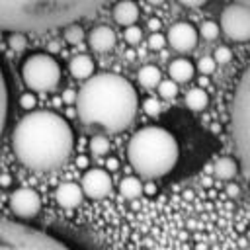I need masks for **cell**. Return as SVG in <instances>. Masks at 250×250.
<instances>
[{
    "instance_id": "6da1fadb",
    "label": "cell",
    "mask_w": 250,
    "mask_h": 250,
    "mask_svg": "<svg viewBox=\"0 0 250 250\" xmlns=\"http://www.w3.org/2000/svg\"><path fill=\"white\" fill-rule=\"evenodd\" d=\"M12 148L25 168L51 172L70 158L74 133L62 115L49 109H37L23 115L14 127Z\"/></svg>"
},
{
    "instance_id": "7a4b0ae2",
    "label": "cell",
    "mask_w": 250,
    "mask_h": 250,
    "mask_svg": "<svg viewBox=\"0 0 250 250\" xmlns=\"http://www.w3.org/2000/svg\"><path fill=\"white\" fill-rule=\"evenodd\" d=\"M76 115L84 125L107 133L125 131L137 117L139 96L135 86L113 72L88 78L76 92Z\"/></svg>"
},
{
    "instance_id": "3957f363",
    "label": "cell",
    "mask_w": 250,
    "mask_h": 250,
    "mask_svg": "<svg viewBox=\"0 0 250 250\" xmlns=\"http://www.w3.org/2000/svg\"><path fill=\"white\" fill-rule=\"evenodd\" d=\"M107 0H0V31H49L78 23Z\"/></svg>"
},
{
    "instance_id": "277c9868",
    "label": "cell",
    "mask_w": 250,
    "mask_h": 250,
    "mask_svg": "<svg viewBox=\"0 0 250 250\" xmlns=\"http://www.w3.org/2000/svg\"><path fill=\"white\" fill-rule=\"evenodd\" d=\"M180 158L176 137L164 127H143L127 145V160L131 168L145 180H156L170 174Z\"/></svg>"
},
{
    "instance_id": "5b68a950",
    "label": "cell",
    "mask_w": 250,
    "mask_h": 250,
    "mask_svg": "<svg viewBox=\"0 0 250 250\" xmlns=\"http://www.w3.org/2000/svg\"><path fill=\"white\" fill-rule=\"evenodd\" d=\"M230 137L240 164L250 174V64L242 72L230 100Z\"/></svg>"
},
{
    "instance_id": "8992f818",
    "label": "cell",
    "mask_w": 250,
    "mask_h": 250,
    "mask_svg": "<svg viewBox=\"0 0 250 250\" xmlns=\"http://www.w3.org/2000/svg\"><path fill=\"white\" fill-rule=\"evenodd\" d=\"M0 250H72L59 238L18 221L0 219Z\"/></svg>"
},
{
    "instance_id": "52a82bcc",
    "label": "cell",
    "mask_w": 250,
    "mask_h": 250,
    "mask_svg": "<svg viewBox=\"0 0 250 250\" xmlns=\"http://www.w3.org/2000/svg\"><path fill=\"white\" fill-rule=\"evenodd\" d=\"M61 64L47 53H33L21 64V80L31 92H53L61 82Z\"/></svg>"
},
{
    "instance_id": "ba28073f",
    "label": "cell",
    "mask_w": 250,
    "mask_h": 250,
    "mask_svg": "<svg viewBox=\"0 0 250 250\" xmlns=\"http://www.w3.org/2000/svg\"><path fill=\"white\" fill-rule=\"evenodd\" d=\"M221 31L236 43L250 41V6L232 2L221 12Z\"/></svg>"
},
{
    "instance_id": "9c48e42d",
    "label": "cell",
    "mask_w": 250,
    "mask_h": 250,
    "mask_svg": "<svg viewBox=\"0 0 250 250\" xmlns=\"http://www.w3.org/2000/svg\"><path fill=\"white\" fill-rule=\"evenodd\" d=\"M8 205H10V211L18 219L29 221V219H35L39 215V211H41V197L31 188H18V189H14L10 193Z\"/></svg>"
},
{
    "instance_id": "30bf717a",
    "label": "cell",
    "mask_w": 250,
    "mask_h": 250,
    "mask_svg": "<svg viewBox=\"0 0 250 250\" xmlns=\"http://www.w3.org/2000/svg\"><path fill=\"white\" fill-rule=\"evenodd\" d=\"M80 188L84 191V197H90V199H104L111 193V176L107 170L104 168H90L84 172L82 176V182H80Z\"/></svg>"
},
{
    "instance_id": "8fae6325",
    "label": "cell",
    "mask_w": 250,
    "mask_h": 250,
    "mask_svg": "<svg viewBox=\"0 0 250 250\" xmlns=\"http://www.w3.org/2000/svg\"><path fill=\"white\" fill-rule=\"evenodd\" d=\"M197 37H199V31L191 23L178 21V23H174L168 29L166 41L170 43V47L174 51H178V53H189L197 45Z\"/></svg>"
},
{
    "instance_id": "7c38bea8",
    "label": "cell",
    "mask_w": 250,
    "mask_h": 250,
    "mask_svg": "<svg viewBox=\"0 0 250 250\" xmlns=\"http://www.w3.org/2000/svg\"><path fill=\"white\" fill-rule=\"evenodd\" d=\"M115 43H117V37L109 25H96L88 33V45L96 53H107L115 47Z\"/></svg>"
},
{
    "instance_id": "4fadbf2b",
    "label": "cell",
    "mask_w": 250,
    "mask_h": 250,
    "mask_svg": "<svg viewBox=\"0 0 250 250\" xmlns=\"http://www.w3.org/2000/svg\"><path fill=\"white\" fill-rule=\"evenodd\" d=\"M55 199L62 209H76L84 199V191L74 182H62L55 189Z\"/></svg>"
},
{
    "instance_id": "5bb4252c",
    "label": "cell",
    "mask_w": 250,
    "mask_h": 250,
    "mask_svg": "<svg viewBox=\"0 0 250 250\" xmlns=\"http://www.w3.org/2000/svg\"><path fill=\"white\" fill-rule=\"evenodd\" d=\"M139 6L135 0H119L115 6H113V20L123 25V27H131L137 23L139 20Z\"/></svg>"
},
{
    "instance_id": "9a60e30c",
    "label": "cell",
    "mask_w": 250,
    "mask_h": 250,
    "mask_svg": "<svg viewBox=\"0 0 250 250\" xmlns=\"http://www.w3.org/2000/svg\"><path fill=\"white\" fill-rule=\"evenodd\" d=\"M168 74H170V80H174L176 84H182V82H188L193 78L195 74V64L189 61V59H174L170 64H168Z\"/></svg>"
},
{
    "instance_id": "2e32d148",
    "label": "cell",
    "mask_w": 250,
    "mask_h": 250,
    "mask_svg": "<svg viewBox=\"0 0 250 250\" xmlns=\"http://www.w3.org/2000/svg\"><path fill=\"white\" fill-rule=\"evenodd\" d=\"M68 70L74 78H80V80H88L94 76V61L92 57L88 55H76L70 59L68 62Z\"/></svg>"
},
{
    "instance_id": "e0dca14e",
    "label": "cell",
    "mask_w": 250,
    "mask_h": 250,
    "mask_svg": "<svg viewBox=\"0 0 250 250\" xmlns=\"http://www.w3.org/2000/svg\"><path fill=\"white\" fill-rule=\"evenodd\" d=\"M137 80L143 88H158V84L162 82V72L154 64H145V66L139 68Z\"/></svg>"
},
{
    "instance_id": "ac0fdd59",
    "label": "cell",
    "mask_w": 250,
    "mask_h": 250,
    "mask_svg": "<svg viewBox=\"0 0 250 250\" xmlns=\"http://www.w3.org/2000/svg\"><path fill=\"white\" fill-rule=\"evenodd\" d=\"M213 172H215V176H217L219 180L230 182V180L236 176V172H238V162H236L234 158H230V156H221V158L215 162Z\"/></svg>"
},
{
    "instance_id": "d6986e66",
    "label": "cell",
    "mask_w": 250,
    "mask_h": 250,
    "mask_svg": "<svg viewBox=\"0 0 250 250\" xmlns=\"http://www.w3.org/2000/svg\"><path fill=\"white\" fill-rule=\"evenodd\" d=\"M8 107H10V92H8V80H6V72L0 64V137L4 133L6 127V119H8Z\"/></svg>"
},
{
    "instance_id": "ffe728a7",
    "label": "cell",
    "mask_w": 250,
    "mask_h": 250,
    "mask_svg": "<svg viewBox=\"0 0 250 250\" xmlns=\"http://www.w3.org/2000/svg\"><path fill=\"white\" fill-rule=\"evenodd\" d=\"M119 193L125 199H137L145 193V184L135 176H127L119 182Z\"/></svg>"
},
{
    "instance_id": "44dd1931",
    "label": "cell",
    "mask_w": 250,
    "mask_h": 250,
    "mask_svg": "<svg viewBox=\"0 0 250 250\" xmlns=\"http://www.w3.org/2000/svg\"><path fill=\"white\" fill-rule=\"evenodd\" d=\"M186 105L191 109V111H203L207 105H209V94L203 90V88H191L188 90L186 94Z\"/></svg>"
},
{
    "instance_id": "7402d4cb",
    "label": "cell",
    "mask_w": 250,
    "mask_h": 250,
    "mask_svg": "<svg viewBox=\"0 0 250 250\" xmlns=\"http://www.w3.org/2000/svg\"><path fill=\"white\" fill-rule=\"evenodd\" d=\"M90 150L94 156H105L109 152V141L104 135H96L90 139Z\"/></svg>"
},
{
    "instance_id": "603a6c76",
    "label": "cell",
    "mask_w": 250,
    "mask_h": 250,
    "mask_svg": "<svg viewBox=\"0 0 250 250\" xmlns=\"http://www.w3.org/2000/svg\"><path fill=\"white\" fill-rule=\"evenodd\" d=\"M62 35H64V41H66V43H70V45H78V43L84 39V29H82L78 23H70V25L64 27Z\"/></svg>"
},
{
    "instance_id": "cb8c5ba5",
    "label": "cell",
    "mask_w": 250,
    "mask_h": 250,
    "mask_svg": "<svg viewBox=\"0 0 250 250\" xmlns=\"http://www.w3.org/2000/svg\"><path fill=\"white\" fill-rule=\"evenodd\" d=\"M156 90H158V96H160L162 100H172V98H176V94H178V84L168 78V80H162Z\"/></svg>"
},
{
    "instance_id": "d4e9b609",
    "label": "cell",
    "mask_w": 250,
    "mask_h": 250,
    "mask_svg": "<svg viewBox=\"0 0 250 250\" xmlns=\"http://www.w3.org/2000/svg\"><path fill=\"white\" fill-rule=\"evenodd\" d=\"M219 25L215 21H203L201 27H199V35L205 39V41H215L219 37Z\"/></svg>"
},
{
    "instance_id": "484cf974",
    "label": "cell",
    "mask_w": 250,
    "mask_h": 250,
    "mask_svg": "<svg viewBox=\"0 0 250 250\" xmlns=\"http://www.w3.org/2000/svg\"><path fill=\"white\" fill-rule=\"evenodd\" d=\"M215 68H217V62H215V59H213V57H201V59L197 61V64H195V70H197V72H201L203 76L213 74V72H215Z\"/></svg>"
},
{
    "instance_id": "4316f807",
    "label": "cell",
    "mask_w": 250,
    "mask_h": 250,
    "mask_svg": "<svg viewBox=\"0 0 250 250\" xmlns=\"http://www.w3.org/2000/svg\"><path fill=\"white\" fill-rule=\"evenodd\" d=\"M8 45L12 51H23L27 47V37L25 33H10L8 35Z\"/></svg>"
},
{
    "instance_id": "83f0119b",
    "label": "cell",
    "mask_w": 250,
    "mask_h": 250,
    "mask_svg": "<svg viewBox=\"0 0 250 250\" xmlns=\"http://www.w3.org/2000/svg\"><path fill=\"white\" fill-rule=\"evenodd\" d=\"M123 39H125V43H129V45H137V43H141V39H143V31H141V27H137V25L125 27V31H123Z\"/></svg>"
},
{
    "instance_id": "f1b7e54d",
    "label": "cell",
    "mask_w": 250,
    "mask_h": 250,
    "mask_svg": "<svg viewBox=\"0 0 250 250\" xmlns=\"http://www.w3.org/2000/svg\"><path fill=\"white\" fill-rule=\"evenodd\" d=\"M213 59H215V62H217V64H227V62H230V59H232V51H230L229 47L221 45V47H217V49H215Z\"/></svg>"
},
{
    "instance_id": "f546056e",
    "label": "cell",
    "mask_w": 250,
    "mask_h": 250,
    "mask_svg": "<svg viewBox=\"0 0 250 250\" xmlns=\"http://www.w3.org/2000/svg\"><path fill=\"white\" fill-rule=\"evenodd\" d=\"M143 111L148 115V117H156L160 113V102L156 98H146L143 102Z\"/></svg>"
},
{
    "instance_id": "4dcf8cb0",
    "label": "cell",
    "mask_w": 250,
    "mask_h": 250,
    "mask_svg": "<svg viewBox=\"0 0 250 250\" xmlns=\"http://www.w3.org/2000/svg\"><path fill=\"white\" fill-rule=\"evenodd\" d=\"M164 45H166V37H164L160 31L148 35V49H150V51H160Z\"/></svg>"
},
{
    "instance_id": "1f68e13d",
    "label": "cell",
    "mask_w": 250,
    "mask_h": 250,
    "mask_svg": "<svg viewBox=\"0 0 250 250\" xmlns=\"http://www.w3.org/2000/svg\"><path fill=\"white\" fill-rule=\"evenodd\" d=\"M20 105H21L23 109H33V107H35V96H33V94H23V96L20 98Z\"/></svg>"
},
{
    "instance_id": "d6a6232c",
    "label": "cell",
    "mask_w": 250,
    "mask_h": 250,
    "mask_svg": "<svg viewBox=\"0 0 250 250\" xmlns=\"http://www.w3.org/2000/svg\"><path fill=\"white\" fill-rule=\"evenodd\" d=\"M182 6H188V8H199V6H203L207 0H178Z\"/></svg>"
},
{
    "instance_id": "836d02e7",
    "label": "cell",
    "mask_w": 250,
    "mask_h": 250,
    "mask_svg": "<svg viewBox=\"0 0 250 250\" xmlns=\"http://www.w3.org/2000/svg\"><path fill=\"white\" fill-rule=\"evenodd\" d=\"M240 193V188L236 184H227V195L229 197H236Z\"/></svg>"
},
{
    "instance_id": "e575fe53",
    "label": "cell",
    "mask_w": 250,
    "mask_h": 250,
    "mask_svg": "<svg viewBox=\"0 0 250 250\" xmlns=\"http://www.w3.org/2000/svg\"><path fill=\"white\" fill-rule=\"evenodd\" d=\"M105 164H107V172H113V170L119 168V162H117V158H113V156H109V158L105 160Z\"/></svg>"
},
{
    "instance_id": "d590c367",
    "label": "cell",
    "mask_w": 250,
    "mask_h": 250,
    "mask_svg": "<svg viewBox=\"0 0 250 250\" xmlns=\"http://www.w3.org/2000/svg\"><path fill=\"white\" fill-rule=\"evenodd\" d=\"M148 29H150L152 33H156V31L160 29V20H156V18H152V20L148 21Z\"/></svg>"
},
{
    "instance_id": "8d00e7d4",
    "label": "cell",
    "mask_w": 250,
    "mask_h": 250,
    "mask_svg": "<svg viewBox=\"0 0 250 250\" xmlns=\"http://www.w3.org/2000/svg\"><path fill=\"white\" fill-rule=\"evenodd\" d=\"M62 100L68 104V102H76V92H72V90H66L64 94H62Z\"/></svg>"
},
{
    "instance_id": "74e56055",
    "label": "cell",
    "mask_w": 250,
    "mask_h": 250,
    "mask_svg": "<svg viewBox=\"0 0 250 250\" xmlns=\"http://www.w3.org/2000/svg\"><path fill=\"white\" fill-rule=\"evenodd\" d=\"M10 184H12V176H10V174H2V176H0V186H2V188H8Z\"/></svg>"
},
{
    "instance_id": "f35d334b",
    "label": "cell",
    "mask_w": 250,
    "mask_h": 250,
    "mask_svg": "<svg viewBox=\"0 0 250 250\" xmlns=\"http://www.w3.org/2000/svg\"><path fill=\"white\" fill-rule=\"evenodd\" d=\"M154 191H156V188H154V184H146V186H145V193H150V195H152Z\"/></svg>"
},
{
    "instance_id": "ab89813d",
    "label": "cell",
    "mask_w": 250,
    "mask_h": 250,
    "mask_svg": "<svg viewBox=\"0 0 250 250\" xmlns=\"http://www.w3.org/2000/svg\"><path fill=\"white\" fill-rule=\"evenodd\" d=\"M148 4H152V6H160V4H164L166 0H146Z\"/></svg>"
},
{
    "instance_id": "60d3db41",
    "label": "cell",
    "mask_w": 250,
    "mask_h": 250,
    "mask_svg": "<svg viewBox=\"0 0 250 250\" xmlns=\"http://www.w3.org/2000/svg\"><path fill=\"white\" fill-rule=\"evenodd\" d=\"M86 164H88V160H86L84 156H80V158H78V166H86Z\"/></svg>"
},
{
    "instance_id": "b9f144b4",
    "label": "cell",
    "mask_w": 250,
    "mask_h": 250,
    "mask_svg": "<svg viewBox=\"0 0 250 250\" xmlns=\"http://www.w3.org/2000/svg\"><path fill=\"white\" fill-rule=\"evenodd\" d=\"M234 2H238V4H244V6H250V0H234Z\"/></svg>"
},
{
    "instance_id": "7bdbcfd3",
    "label": "cell",
    "mask_w": 250,
    "mask_h": 250,
    "mask_svg": "<svg viewBox=\"0 0 250 250\" xmlns=\"http://www.w3.org/2000/svg\"><path fill=\"white\" fill-rule=\"evenodd\" d=\"M0 37H2V35H0Z\"/></svg>"
}]
</instances>
